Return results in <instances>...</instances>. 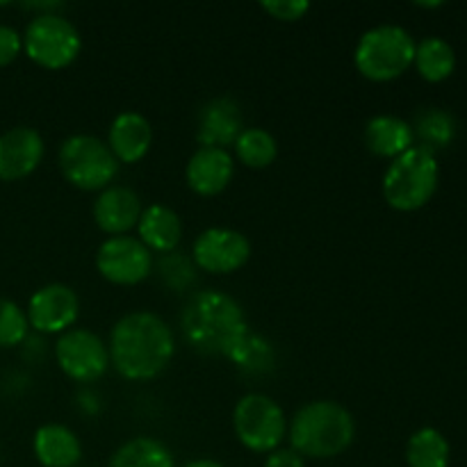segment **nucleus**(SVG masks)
<instances>
[{
	"instance_id": "obj_1",
	"label": "nucleus",
	"mask_w": 467,
	"mask_h": 467,
	"mask_svg": "<svg viewBox=\"0 0 467 467\" xmlns=\"http://www.w3.org/2000/svg\"><path fill=\"white\" fill-rule=\"evenodd\" d=\"M109 365L128 381L160 377L176 354V336L160 315L149 310L128 313L109 333Z\"/></svg>"
},
{
	"instance_id": "obj_33",
	"label": "nucleus",
	"mask_w": 467,
	"mask_h": 467,
	"mask_svg": "<svg viewBox=\"0 0 467 467\" xmlns=\"http://www.w3.org/2000/svg\"><path fill=\"white\" fill-rule=\"evenodd\" d=\"M420 7H441L442 3H418Z\"/></svg>"
},
{
	"instance_id": "obj_22",
	"label": "nucleus",
	"mask_w": 467,
	"mask_h": 467,
	"mask_svg": "<svg viewBox=\"0 0 467 467\" xmlns=\"http://www.w3.org/2000/svg\"><path fill=\"white\" fill-rule=\"evenodd\" d=\"M413 64L424 80L442 82L456 68L454 48L441 36H427V39L415 46Z\"/></svg>"
},
{
	"instance_id": "obj_11",
	"label": "nucleus",
	"mask_w": 467,
	"mask_h": 467,
	"mask_svg": "<svg viewBox=\"0 0 467 467\" xmlns=\"http://www.w3.org/2000/svg\"><path fill=\"white\" fill-rule=\"evenodd\" d=\"M251 258V242L244 233L233 228H208L196 237L192 260L196 269L208 274H233Z\"/></svg>"
},
{
	"instance_id": "obj_13",
	"label": "nucleus",
	"mask_w": 467,
	"mask_h": 467,
	"mask_svg": "<svg viewBox=\"0 0 467 467\" xmlns=\"http://www.w3.org/2000/svg\"><path fill=\"white\" fill-rule=\"evenodd\" d=\"M44 160V140L35 128L18 126L0 135V181L30 176Z\"/></svg>"
},
{
	"instance_id": "obj_3",
	"label": "nucleus",
	"mask_w": 467,
	"mask_h": 467,
	"mask_svg": "<svg viewBox=\"0 0 467 467\" xmlns=\"http://www.w3.org/2000/svg\"><path fill=\"white\" fill-rule=\"evenodd\" d=\"M287 436L292 450L304 459H336L354 442L356 424L345 406L319 400L296 410Z\"/></svg>"
},
{
	"instance_id": "obj_7",
	"label": "nucleus",
	"mask_w": 467,
	"mask_h": 467,
	"mask_svg": "<svg viewBox=\"0 0 467 467\" xmlns=\"http://www.w3.org/2000/svg\"><path fill=\"white\" fill-rule=\"evenodd\" d=\"M23 50L36 67L59 71L76 62L82 39L78 27L62 14H36L23 32Z\"/></svg>"
},
{
	"instance_id": "obj_9",
	"label": "nucleus",
	"mask_w": 467,
	"mask_h": 467,
	"mask_svg": "<svg viewBox=\"0 0 467 467\" xmlns=\"http://www.w3.org/2000/svg\"><path fill=\"white\" fill-rule=\"evenodd\" d=\"M59 369L78 383H94L108 372L109 354L105 342L89 328H71L55 345Z\"/></svg>"
},
{
	"instance_id": "obj_23",
	"label": "nucleus",
	"mask_w": 467,
	"mask_h": 467,
	"mask_svg": "<svg viewBox=\"0 0 467 467\" xmlns=\"http://www.w3.org/2000/svg\"><path fill=\"white\" fill-rule=\"evenodd\" d=\"M406 461H409V467H447L450 465V442L438 429H420L406 445Z\"/></svg>"
},
{
	"instance_id": "obj_26",
	"label": "nucleus",
	"mask_w": 467,
	"mask_h": 467,
	"mask_svg": "<svg viewBox=\"0 0 467 467\" xmlns=\"http://www.w3.org/2000/svg\"><path fill=\"white\" fill-rule=\"evenodd\" d=\"M454 119L442 109H427L418 117L413 128V135L422 140L424 149L433 153V149H445L451 140H454Z\"/></svg>"
},
{
	"instance_id": "obj_24",
	"label": "nucleus",
	"mask_w": 467,
	"mask_h": 467,
	"mask_svg": "<svg viewBox=\"0 0 467 467\" xmlns=\"http://www.w3.org/2000/svg\"><path fill=\"white\" fill-rule=\"evenodd\" d=\"M233 149L237 160L249 169H267L278 155L276 140L263 128H244Z\"/></svg>"
},
{
	"instance_id": "obj_28",
	"label": "nucleus",
	"mask_w": 467,
	"mask_h": 467,
	"mask_svg": "<svg viewBox=\"0 0 467 467\" xmlns=\"http://www.w3.org/2000/svg\"><path fill=\"white\" fill-rule=\"evenodd\" d=\"M160 276L171 290H187L196 281V265L194 260L185 258L182 254H164L158 263Z\"/></svg>"
},
{
	"instance_id": "obj_19",
	"label": "nucleus",
	"mask_w": 467,
	"mask_h": 467,
	"mask_svg": "<svg viewBox=\"0 0 467 467\" xmlns=\"http://www.w3.org/2000/svg\"><path fill=\"white\" fill-rule=\"evenodd\" d=\"M413 126L392 114L372 117L365 126V146L369 149V153L379 155V158H400L401 153L413 149Z\"/></svg>"
},
{
	"instance_id": "obj_31",
	"label": "nucleus",
	"mask_w": 467,
	"mask_h": 467,
	"mask_svg": "<svg viewBox=\"0 0 467 467\" xmlns=\"http://www.w3.org/2000/svg\"><path fill=\"white\" fill-rule=\"evenodd\" d=\"M263 467H306V459L290 447V450L272 451Z\"/></svg>"
},
{
	"instance_id": "obj_25",
	"label": "nucleus",
	"mask_w": 467,
	"mask_h": 467,
	"mask_svg": "<svg viewBox=\"0 0 467 467\" xmlns=\"http://www.w3.org/2000/svg\"><path fill=\"white\" fill-rule=\"evenodd\" d=\"M231 360L242 372L258 377V374H267L274 368V349L269 340H265L258 333L249 331V336L242 340V345L237 347Z\"/></svg>"
},
{
	"instance_id": "obj_18",
	"label": "nucleus",
	"mask_w": 467,
	"mask_h": 467,
	"mask_svg": "<svg viewBox=\"0 0 467 467\" xmlns=\"http://www.w3.org/2000/svg\"><path fill=\"white\" fill-rule=\"evenodd\" d=\"M32 451L44 467H76L82 459L80 438L64 424H44L36 429Z\"/></svg>"
},
{
	"instance_id": "obj_20",
	"label": "nucleus",
	"mask_w": 467,
	"mask_h": 467,
	"mask_svg": "<svg viewBox=\"0 0 467 467\" xmlns=\"http://www.w3.org/2000/svg\"><path fill=\"white\" fill-rule=\"evenodd\" d=\"M137 233H140V242L150 254L158 251L164 255L176 251L182 237V222L176 210L155 203L144 208L140 223H137Z\"/></svg>"
},
{
	"instance_id": "obj_10",
	"label": "nucleus",
	"mask_w": 467,
	"mask_h": 467,
	"mask_svg": "<svg viewBox=\"0 0 467 467\" xmlns=\"http://www.w3.org/2000/svg\"><path fill=\"white\" fill-rule=\"evenodd\" d=\"M96 269L114 285H137L153 272V254L140 237H108L96 251Z\"/></svg>"
},
{
	"instance_id": "obj_8",
	"label": "nucleus",
	"mask_w": 467,
	"mask_h": 467,
	"mask_svg": "<svg viewBox=\"0 0 467 467\" xmlns=\"http://www.w3.org/2000/svg\"><path fill=\"white\" fill-rule=\"evenodd\" d=\"M233 429L246 450L272 454L287 436V420L272 397L251 392L237 401L233 410Z\"/></svg>"
},
{
	"instance_id": "obj_5",
	"label": "nucleus",
	"mask_w": 467,
	"mask_h": 467,
	"mask_svg": "<svg viewBox=\"0 0 467 467\" xmlns=\"http://www.w3.org/2000/svg\"><path fill=\"white\" fill-rule=\"evenodd\" d=\"M415 46L410 32L401 26H377L356 44L354 64L368 80L390 82L413 67Z\"/></svg>"
},
{
	"instance_id": "obj_21",
	"label": "nucleus",
	"mask_w": 467,
	"mask_h": 467,
	"mask_svg": "<svg viewBox=\"0 0 467 467\" xmlns=\"http://www.w3.org/2000/svg\"><path fill=\"white\" fill-rule=\"evenodd\" d=\"M108 467H176V463L164 442L140 436L123 442L112 454Z\"/></svg>"
},
{
	"instance_id": "obj_27",
	"label": "nucleus",
	"mask_w": 467,
	"mask_h": 467,
	"mask_svg": "<svg viewBox=\"0 0 467 467\" xmlns=\"http://www.w3.org/2000/svg\"><path fill=\"white\" fill-rule=\"evenodd\" d=\"M27 331H30V324H27L26 310L0 296V349L18 347L27 337Z\"/></svg>"
},
{
	"instance_id": "obj_12",
	"label": "nucleus",
	"mask_w": 467,
	"mask_h": 467,
	"mask_svg": "<svg viewBox=\"0 0 467 467\" xmlns=\"http://www.w3.org/2000/svg\"><path fill=\"white\" fill-rule=\"evenodd\" d=\"M80 313L78 295L64 283L39 287L27 301V324L44 336H62L71 331Z\"/></svg>"
},
{
	"instance_id": "obj_15",
	"label": "nucleus",
	"mask_w": 467,
	"mask_h": 467,
	"mask_svg": "<svg viewBox=\"0 0 467 467\" xmlns=\"http://www.w3.org/2000/svg\"><path fill=\"white\" fill-rule=\"evenodd\" d=\"M141 213V199L135 190L126 185L105 187L94 201V222L108 235H128V231L137 228Z\"/></svg>"
},
{
	"instance_id": "obj_16",
	"label": "nucleus",
	"mask_w": 467,
	"mask_h": 467,
	"mask_svg": "<svg viewBox=\"0 0 467 467\" xmlns=\"http://www.w3.org/2000/svg\"><path fill=\"white\" fill-rule=\"evenodd\" d=\"M235 162L233 155L223 149H201L194 150L185 169L187 185L199 196H217L231 185Z\"/></svg>"
},
{
	"instance_id": "obj_6",
	"label": "nucleus",
	"mask_w": 467,
	"mask_h": 467,
	"mask_svg": "<svg viewBox=\"0 0 467 467\" xmlns=\"http://www.w3.org/2000/svg\"><path fill=\"white\" fill-rule=\"evenodd\" d=\"M117 158L108 141L94 135H73L59 146V169L73 187L85 192H103L117 178Z\"/></svg>"
},
{
	"instance_id": "obj_32",
	"label": "nucleus",
	"mask_w": 467,
	"mask_h": 467,
	"mask_svg": "<svg viewBox=\"0 0 467 467\" xmlns=\"http://www.w3.org/2000/svg\"><path fill=\"white\" fill-rule=\"evenodd\" d=\"M185 467H226V465H222L219 461H213V459H196V461H190Z\"/></svg>"
},
{
	"instance_id": "obj_4",
	"label": "nucleus",
	"mask_w": 467,
	"mask_h": 467,
	"mask_svg": "<svg viewBox=\"0 0 467 467\" xmlns=\"http://www.w3.org/2000/svg\"><path fill=\"white\" fill-rule=\"evenodd\" d=\"M438 160L424 146H413L395 158L383 176V199L400 213L424 208L438 190Z\"/></svg>"
},
{
	"instance_id": "obj_2",
	"label": "nucleus",
	"mask_w": 467,
	"mask_h": 467,
	"mask_svg": "<svg viewBox=\"0 0 467 467\" xmlns=\"http://www.w3.org/2000/svg\"><path fill=\"white\" fill-rule=\"evenodd\" d=\"M181 331L187 345L199 354L231 360L251 328L244 310L231 295L203 290L196 292L182 308Z\"/></svg>"
},
{
	"instance_id": "obj_17",
	"label": "nucleus",
	"mask_w": 467,
	"mask_h": 467,
	"mask_svg": "<svg viewBox=\"0 0 467 467\" xmlns=\"http://www.w3.org/2000/svg\"><path fill=\"white\" fill-rule=\"evenodd\" d=\"M153 144V128L140 112H121L108 132V146L119 164H135L149 153Z\"/></svg>"
},
{
	"instance_id": "obj_14",
	"label": "nucleus",
	"mask_w": 467,
	"mask_h": 467,
	"mask_svg": "<svg viewBox=\"0 0 467 467\" xmlns=\"http://www.w3.org/2000/svg\"><path fill=\"white\" fill-rule=\"evenodd\" d=\"M199 130L196 140L205 149H223L233 146L244 130V117L237 105V100L228 96H219L205 103L199 112Z\"/></svg>"
},
{
	"instance_id": "obj_30",
	"label": "nucleus",
	"mask_w": 467,
	"mask_h": 467,
	"mask_svg": "<svg viewBox=\"0 0 467 467\" xmlns=\"http://www.w3.org/2000/svg\"><path fill=\"white\" fill-rule=\"evenodd\" d=\"M23 35H18L14 27L0 26V67H7L21 55Z\"/></svg>"
},
{
	"instance_id": "obj_29",
	"label": "nucleus",
	"mask_w": 467,
	"mask_h": 467,
	"mask_svg": "<svg viewBox=\"0 0 467 467\" xmlns=\"http://www.w3.org/2000/svg\"><path fill=\"white\" fill-rule=\"evenodd\" d=\"M263 12L276 21H299L308 14L310 5L306 0H269V3H260Z\"/></svg>"
}]
</instances>
